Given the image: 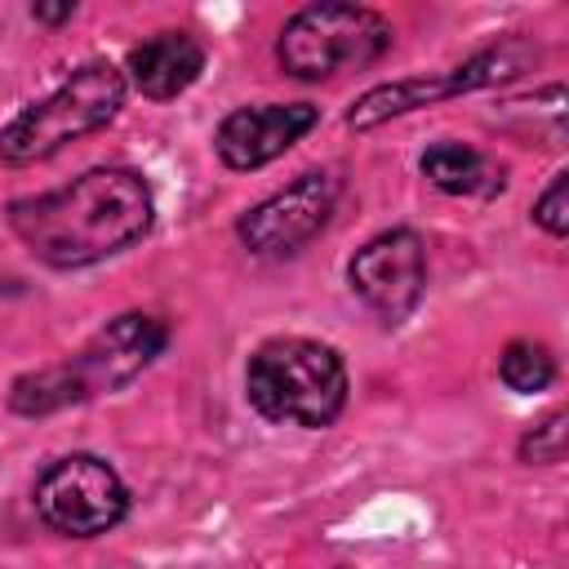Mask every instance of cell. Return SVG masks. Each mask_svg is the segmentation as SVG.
Here are the masks:
<instances>
[{
  "label": "cell",
  "mask_w": 569,
  "mask_h": 569,
  "mask_svg": "<svg viewBox=\"0 0 569 569\" xmlns=\"http://www.w3.org/2000/svg\"><path fill=\"white\" fill-rule=\"evenodd\" d=\"M498 378H502V387L516 391V396L547 391V387L556 382V356H551L542 342H533V338H516V342H507L502 356H498Z\"/></svg>",
  "instance_id": "14"
},
{
  "label": "cell",
  "mask_w": 569,
  "mask_h": 569,
  "mask_svg": "<svg viewBox=\"0 0 569 569\" xmlns=\"http://www.w3.org/2000/svg\"><path fill=\"white\" fill-rule=\"evenodd\" d=\"M320 124V107L311 102H258V107H236L222 116L213 133V151L227 169L249 173L284 156L293 142H302Z\"/></svg>",
  "instance_id": "9"
},
{
  "label": "cell",
  "mask_w": 569,
  "mask_h": 569,
  "mask_svg": "<svg viewBox=\"0 0 569 569\" xmlns=\"http://www.w3.org/2000/svg\"><path fill=\"white\" fill-rule=\"evenodd\" d=\"M347 365L320 338H267L244 365V400L280 427H333L347 405Z\"/></svg>",
  "instance_id": "3"
},
{
  "label": "cell",
  "mask_w": 569,
  "mask_h": 569,
  "mask_svg": "<svg viewBox=\"0 0 569 569\" xmlns=\"http://www.w3.org/2000/svg\"><path fill=\"white\" fill-rule=\"evenodd\" d=\"M418 169H422V178H427L436 191H445V196H480V200H489V196H498L502 182H507V178H502V164L489 160L485 151L467 147V142H431V147L422 151Z\"/></svg>",
  "instance_id": "11"
},
{
  "label": "cell",
  "mask_w": 569,
  "mask_h": 569,
  "mask_svg": "<svg viewBox=\"0 0 569 569\" xmlns=\"http://www.w3.org/2000/svg\"><path fill=\"white\" fill-rule=\"evenodd\" d=\"M396 31L365 4H307L276 36V67L302 84L333 80L342 71L373 67L391 49Z\"/></svg>",
  "instance_id": "5"
},
{
  "label": "cell",
  "mask_w": 569,
  "mask_h": 569,
  "mask_svg": "<svg viewBox=\"0 0 569 569\" xmlns=\"http://www.w3.org/2000/svg\"><path fill=\"white\" fill-rule=\"evenodd\" d=\"M164 347H169V325L160 316L120 311L71 356H62L44 369L18 373L9 387V409L22 418H44V413L111 396V391L129 387Z\"/></svg>",
  "instance_id": "2"
},
{
  "label": "cell",
  "mask_w": 569,
  "mask_h": 569,
  "mask_svg": "<svg viewBox=\"0 0 569 569\" xmlns=\"http://www.w3.org/2000/svg\"><path fill=\"white\" fill-rule=\"evenodd\" d=\"M156 222L151 182L138 169L102 164L84 169L67 187L22 196L9 204V231L27 253L53 271L98 267L133 249Z\"/></svg>",
  "instance_id": "1"
},
{
  "label": "cell",
  "mask_w": 569,
  "mask_h": 569,
  "mask_svg": "<svg viewBox=\"0 0 569 569\" xmlns=\"http://www.w3.org/2000/svg\"><path fill=\"white\" fill-rule=\"evenodd\" d=\"M338 204V178L329 169H307L289 187L271 191L236 218V236L258 258H289L316 240Z\"/></svg>",
  "instance_id": "8"
},
{
  "label": "cell",
  "mask_w": 569,
  "mask_h": 569,
  "mask_svg": "<svg viewBox=\"0 0 569 569\" xmlns=\"http://www.w3.org/2000/svg\"><path fill=\"white\" fill-rule=\"evenodd\" d=\"M533 222H538L547 236H556V240L569 231V173H565V169L551 173L547 191L533 200Z\"/></svg>",
  "instance_id": "16"
},
{
  "label": "cell",
  "mask_w": 569,
  "mask_h": 569,
  "mask_svg": "<svg viewBox=\"0 0 569 569\" xmlns=\"http://www.w3.org/2000/svg\"><path fill=\"white\" fill-rule=\"evenodd\" d=\"M565 422H569L565 409H551L542 422H533V427L520 436V445H516L520 462H529V467H551V462H560V458H565Z\"/></svg>",
  "instance_id": "15"
},
{
  "label": "cell",
  "mask_w": 569,
  "mask_h": 569,
  "mask_svg": "<svg viewBox=\"0 0 569 569\" xmlns=\"http://www.w3.org/2000/svg\"><path fill=\"white\" fill-rule=\"evenodd\" d=\"M124 93H129V84H124V71L116 62H107V58L80 62L53 93L22 107L0 129V164L27 169L36 160L58 156L76 138L107 129L120 116Z\"/></svg>",
  "instance_id": "4"
},
{
  "label": "cell",
  "mask_w": 569,
  "mask_h": 569,
  "mask_svg": "<svg viewBox=\"0 0 569 569\" xmlns=\"http://www.w3.org/2000/svg\"><path fill=\"white\" fill-rule=\"evenodd\" d=\"M200 71H204V44L178 27L147 36L124 58V84H133L151 102H169L187 93L200 80Z\"/></svg>",
  "instance_id": "10"
},
{
  "label": "cell",
  "mask_w": 569,
  "mask_h": 569,
  "mask_svg": "<svg viewBox=\"0 0 569 569\" xmlns=\"http://www.w3.org/2000/svg\"><path fill=\"white\" fill-rule=\"evenodd\" d=\"M31 18H36V22H49V27H58V22L76 18V4H71V0H62V4H31Z\"/></svg>",
  "instance_id": "17"
},
{
  "label": "cell",
  "mask_w": 569,
  "mask_h": 569,
  "mask_svg": "<svg viewBox=\"0 0 569 569\" xmlns=\"http://www.w3.org/2000/svg\"><path fill=\"white\" fill-rule=\"evenodd\" d=\"M453 98V84H449V71L445 76H409V80H391V84H373L365 89L351 111H347V124L351 129H378L396 116H409L418 107H431V102H445Z\"/></svg>",
  "instance_id": "12"
},
{
  "label": "cell",
  "mask_w": 569,
  "mask_h": 569,
  "mask_svg": "<svg viewBox=\"0 0 569 569\" xmlns=\"http://www.w3.org/2000/svg\"><path fill=\"white\" fill-rule=\"evenodd\" d=\"M31 507L62 538H102L129 516V485L98 453H62L36 476Z\"/></svg>",
  "instance_id": "6"
},
{
  "label": "cell",
  "mask_w": 569,
  "mask_h": 569,
  "mask_svg": "<svg viewBox=\"0 0 569 569\" xmlns=\"http://www.w3.org/2000/svg\"><path fill=\"white\" fill-rule=\"evenodd\" d=\"M538 62V44L525 40V36H502L498 44L471 53L462 67L449 71V84H453V98L458 93H476V89H493V84H507L516 76H525L529 67Z\"/></svg>",
  "instance_id": "13"
},
{
  "label": "cell",
  "mask_w": 569,
  "mask_h": 569,
  "mask_svg": "<svg viewBox=\"0 0 569 569\" xmlns=\"http://www.w3.org/2000/svg\"><path fill=\"white\" fill-rule=\"evenodd\" d=\"M351 293L382 320L400 325L427 293V244L413 227H391L365 240L347 262Z\"/></svg>",
  "instance_id": "7"
}]
</instances>
